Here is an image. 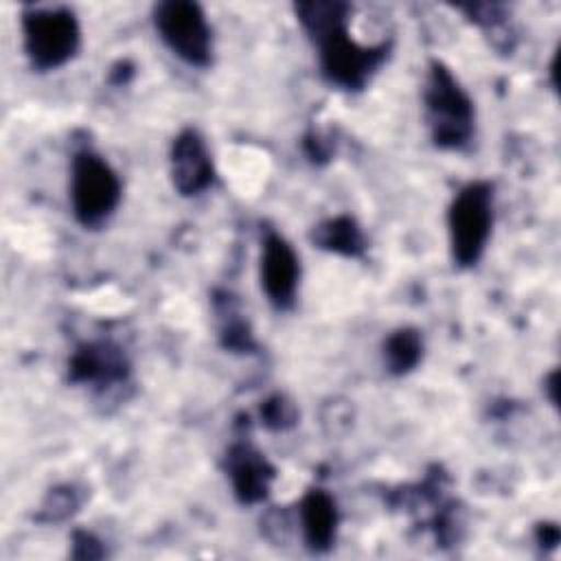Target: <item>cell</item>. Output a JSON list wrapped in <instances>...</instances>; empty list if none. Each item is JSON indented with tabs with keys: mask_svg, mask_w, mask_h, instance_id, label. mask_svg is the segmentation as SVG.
Wrapping results in <instances>:
<instances>
[{
	"mask_svg": "<svg viewBox=\"0 0 561 561\" xmlns=\"http://www.w3.org/2000/svg\"><path fill=\"white\" fill-rule=\"evenodd\" d=\"M346 4L309 2L298 4V20L320 48V66L324 77L340 88H359L381 61L373 48H364L351 39L346 31Z\"/></svg>",
	"mask_w": 561,
	"mask_h": 561,
	"instance_id": "cell-1",
	"label": "cell"
},
{
	"mask_svg": "<svg viewBox=\"0 0 561 561\" xmlns=\"http://www.w3.org/2000/svg\"><path fill=\"white\" fill-rule=\"evenodd\" d=\"M451 256L460 267L480 261L493 226V188L486 182H471L460 188L447 215Z\"/></svg>",
	"mask_w": 561,
	"mask_h": 561,
	"instance_id": "cell-2",
	"label": "cell"
},
{
	"mask_svg": "<svg viewBox=\"0 0 561 561\" xmlns=\"http://www.w3.org/2000/svg\"><path fill=\"white\" fill-rule=\"evenodd\" d=\"M425 116L438 147L458 149L473 131V105L454 75L434 64L425 83Z\"/></svg>",
	"mask_w": 561,
	"mask_h": 561,
	"instance_id": "cell-3",
	"label": "cell"
},
{
	"mask_svg": "<svg viewBox=\"0 0 561 561\" xmlns=\"http://www.w3.org/2000/svg\"><path fill=\"white\" fill-rule=\"evenodd\" d=\"M24 50L37 70L68 64L81 44V28L68 9H33L22 18Z\"/></svg>",
	"mask_w": 561,
	"mask_h": 561,
	"instance_id": "cell-4",
	"label": "cell"
},
{
	"mask_svg": "<svg viewBox=\"0 0 561 561\" xmlns=\"http://www.w3.org/2000/svg\"><path fill=\"white\" fill-rule=\"evenodd\" d=\"M121 199V180L96 153L81 151L72 158L70 204L83 226L103 224Z\"/></svg>",
	"mask_w": 561,
	"mask_h": 561,
	"instance_id": "cell-5",
	"label": "cell"
},
{
	"mask_svg": "<svg viewBox=\"0 0 561 561\" xmlns=\"http://www.w3.org/2000/svg\"><path fill=\"white\" fill-rule=\"evenodd\" d=\"M153 24L160 39L182 61L197 68L210 64L213 37L199 4L186 0L160 2L153 9Z\"/></svg>",
	"mask_w": 561,
	"mask_h": 561,
	"instance_id": "cell-6",
	"label": "cell"
},
{
	"mask_svg": "<svg viewBox=\"0 0 561 561\" xmlns=\"http://www.w3.org/2000/svg\"><path fill=\"white\" fill-rule=\"evenodd\" d=\"M300 265L294 248L278 234H267L261 250V287L276 309H289L296 298Z\"/></svg>",
	"mask_w": 561,
	"mask_h": 561,
	"instance_id": "cell-7",
	"label": "cell"
},
{
	"mask_svg": "<svg viewBox=\"0 0 561 561\" xmlns=\"http://www.w3.org/2000/svg\"><path fill=\"white\" fill-rule=\"evenodd\" d=\"M171 180L182 195H197L213 182L210 153L195 129L182 131L173 142Z\"/></svg>",
	"mask_w": 561,
	"mask_h": 561,
	"instance_id": "cell-8",
	"label": "cell"
},
{
	"mask_svg": "<svg viewBox=\"0 0 561 561\" xmlns=\"http://www.w3.org/2000/svg\"><path fill=\"white\" fill-rule=\"evenodd\" d=\"M228 462L234 493L243 502H256L267 495L270 480L274 473L261 458V454H256L250 447H234L228 456Z\"/></svg>",
	"mask_w": 561,
	"mask_h": 561,
	"instance_id": "cell-9",
	"label": "cell"
},
{
	"mask_svg": "<svg viewBox=\"0 0 561 561\" xmlns=\"http://www.w3.org/2000/svg\"><path fill=\"white\" fill-rule=\"evenodd\" d=\"M300 522L307 546L311 550H327L335 539L337 511L329 493L316 489L309 491L300 504Z\"/></svg>",
	"mask_w": 561,
	"mask_h": 561,
	"instance_id": "cell-10",
	"label": "cell"
},
{
	"mask_svg": "<svg viewBox=\"0 0 561 561\" xmlns=\"http://www.w3.org/2000/svg\"><path fill=\"white\" fill-rule=\"evenodd\" d=\"M125 375V362L107 344L85 346L72 359V377L81 381H114Z\"/></svg>",
	"mask_w": 561,
	"mask_h": 561,
	"instance_id": "cell-11",
	"label": "cell"
},
{
	"mask_svg": "<svg viewBox=\"0 0 561 561\" xmlns=\"http://www.w3.org/2000/svg\"><path fill=\"white\" fill-rule=\"evenodd\" d=\"M421 351H423V344H421V337L416 331L401 329V331L392 333L383 346V359H386L388 370H392L397 375L412 370L416 366V362L421 359Z\"/></svg>",
	"mask_w": 561,
	"mask_h": 561,
	"instance_id": "cell-12",
	"label": "cell"
},
{
	"mask_svg": "<svg viewBox=\"0 0 561 561\" xmlns=\"http://www.w3.org/2000/svg\"><path fill=\"white\" fill-rule=\"evenodd\" d=\"M316 241L320 248L342 252V254H357L362 250V232L348 217H337L318 228Z\"/></svg>",
	"mask_w": 561,
	"mask_h": 561,
	"instance_id": "cell-13",
	"label": "cell"
}]
</instances>
